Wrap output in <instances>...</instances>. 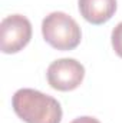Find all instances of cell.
Instances as JSON below:
<instances>
[{"label":"cell","instance_id":"2","mask_svg":"<svg viewBox=\"0 0 122 123\" xmlns=\"http://www.w3.org/2000/svg\"><path fill=\"white\" fill-rule=\"evenodd\" d=\"M45 40L58 50H72L82 39V31L75 19L63 12H53L42 22Z\"/></svg>","mask_w":122,"mask_h":123},{"label":"cell","instance_id":"7","mask_svg":"<svg viewBox=\"0 0 122 123\" xmlns=\"http://www.w3.org/2000/svg\"><path fill=\"white\" fill-rule=\"evenodd\" d=\"M70 123H101V122L95 117H91V116H81V117H76L75 120H72Z\"/></svg>","mask_w":122,"mask_h":123},{"label":"cell","instance_id":"4","mask_svg":"<svg viewBox=\"0 0 122 123\" xmlns=\"http://www.w3.org/2000/svg\"><path fill=\"white\" fill-rule=\"evenodd\" d=\"M46 76L50 87L61 92H69L82 83L85 67L75 59H59L49 64Z\"/></svg>","mask_w":122,"mask_h":123},{"label":"cell","instance_id":"6","mask_svg":"<svg viewBox=\"0 0 122 123\" xmlns=\"http://www.w3.org/2000/svg\"><path fill=\"white\" fill-rule=\"evenodd\" d=\"M111 42H112V47H114L115 53L119 57H122V22L114 27L112 36H111Z\"/></svg>","mask_w":122,"mask_h":123},{"label":"cell","instance_id":"5","mask_svg":"<svg viewBox=\"0 0 122 123\" xmlns=\"http://www.w3.org/2000/svg\"><path fill=\"white\" fill-rule=\"evenodd\" d=\"M79 12L92 25L106 23L116 12V0H78Z\"/></svg>","mask_w":122,"mask_h":123},{"label":"cell","instance_id":"1","mask_svg":"<svg viewBox=\"0 0 122 123\" xmlns=\"http://www.w3.org/2000/svg\"><path fill=\"white\" fill-rule=\"evenodd\" d=\"M12 106L14 113L26 123H61V103L34 89H19L13 94Z\"/></svg>","mask_w":122,"mask_h":123},{"label":"cell","instance_id":"3","mask_svg":"<svg viewBox=\"0 0 122 123\" xmlns=\"http://www.w3.org/2000/svg\"><path fill=\"white\" fill-rule=\"evenodd\" d=\"M32 39V25L22 14H10L0 23V49L3 53L20 52Z\"/></svg>","mask_w":122,"mask_h":123}]
</instances>
